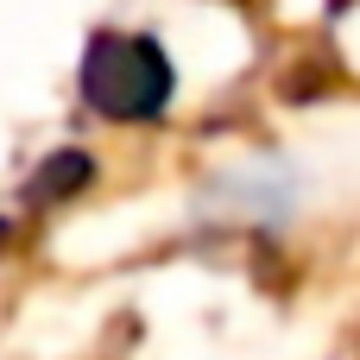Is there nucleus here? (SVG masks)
<instances>
[{
    "label": "nucleus",
    "mask_w": 360,
    "mask_h": 360,
    "mask_svg": "<svg viewBox=\"0 0 360 360\" xmlns=\"http://www.w3.org/2000/svg\"><path fill=\"white\" fill-rule=\"evenodd\" d=\"M171 57L152 44V38H133V32H101L82 57V95L114 114V120H152L165 114L171 101Z\"/></svg>",
    "instance_id": "obj_1"
}]
</instances>
